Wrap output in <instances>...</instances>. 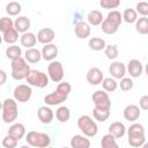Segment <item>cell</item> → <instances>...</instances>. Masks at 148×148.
Here are the masks:
<instances>
[{
  "instance_id": "cell-21",
  "label": "cell",
  "mask_w": 148,
  "mask_h": 148,
  "mask_svg": "<svg viewBox=\"0 0 148 148\" xmlns=\"http://www.w3.org/2000/svg\"><path fill=\"white\" fill-rule=\"evenodd\" d=\"M20 43H21L22 46L27 47V50L32 49L37 43V36L34 32L28 31L25 34H22V36L20 37Z\"/></svg>"
},
{
  "instance_id": "cell-42",
  "label": "cell",
  "mask_w": 148,
  "mask_h": 148,
  "mask_svg": "<svg viewBox=\"0 0 148 148\" xmlns=\"http://www.w3.org/2000/svg\"><path fill=\"white\" fill-rule=\"evenodd\" d=\"M119 87L123 91H130L132 88H133V81L131 77H123L120 80V83H119Z\"/></svg>"
},
{
  "instance_id": "cell-3",
  "label": "cell",
  "mask_w": 148,
  "mask_h": 148,
  "mask_svg": "<svg viewBox=\"0 0 148 148\" xmlns=\"http://www.w3.org/2000/svg\"><path fill=\"white\" fill-rule=\"evenodd\" d=\"M10 68H12V77L14 80H23L27 79L29 73H30V66L28 65L27 60L24 58H18L16 60H13L10 64Z\"/></svg>"
},
{
  "instance_id": "cell-48",
  "label": "cell",
  "mask_w": 148,
  "mask_h": 148,
  "mask_svg": "<svg viewBox=\"0 0 148 148\" xmlns=\"http://www.w3.org/2000/svg\"><path fill=\"white\" fill-rule=\"evenodd\" d=\"M141 148H148V142H145V145H143Z\"/></svg>"
},
{
  "instance_id": "cell-26",
  "label": "cell",
  "mask_w": 148,
  "mask_h": 148,
  "mask_svg": "<svg viewBox=\"0 0 148 148\" xmlns=\"http://www.w3.org/2000/svg\"><path fill=\"white\" fill-rule=\"evenodd\" d=\"M88 46L94 51H102V50H105L106 43L101 37H91L88 40Z\"/></svg>"
},
{
  "instance_id": "cell-33",
  "label": "cell",
  "mask_w": 148,
  "mask_h": 148,
  "mask_svg": "<svg viewBox=\"0 0 148 148\" xmlns=\"http://www.w3.org/2000/svg\"><path fill=\"white\" fill-rule=\"evenodd\" d=\"M135 29L139 34L141 35H147L148 34V17L141 16L138 18L135 22Z\"/></svg>"
},
{
  "instance_id": "cell-9",
  "label": "cell",
  "mask_w": 148,
  "mask_h": 148,
  "mask_svg": "<svg viewBox=\"0 0 148 148\" xmlns=\"http://www.w3.org/2000/svg\"><path fill=\"white\" fill-rule=\"evenodd\" d=\"M47 75L51 79V81L56 83H60L64 77V67L60 61H51L47 66Z\"/></svg>"
},
{
  "instance_id": "cell-14",
  "label": "cell",
  "mask_w": 148,
  "mask_h": 148,
  "mask_svg": "<svg viewBox=\"0 0 148 148\" xmlns=\"http://www.w3.org/2000/svg\"><path fill=\"white\" fill-rule=\"evenodd\" d=\"M37 117H38V119H39L40 123L47 125V124H51L52 123L54 114H53V111L51 110L50 106L43 105V106H40L37 110Z\"/></svg>"
},
{
  "instance_id": "cell-44",
  "label": "cell",
  "mask_w": 148,
  "mask_h": 148,
  "mask_svg": "<svg viewBox=\"0 0 148 148\" xmlns=\"http://www.w3.org/2000/svg\"><path fill=\"white\" fill-rule=\"evenodd\" d=\"M139 105H140V109H142V110H148V95H143V96L140 98Z\"/></svg>"
},
{
  "instance_id": "cell-5",
  "label": "cell",
  "mask_w": 148,
  "mask_h": 148,
  "mask_svg": "<svg viewBox=\"0 0 148 148\" xmlns=\"http://www.w3.org/2000/svg\"><path fill=\"white\" fill-rule=\"evenodd\" d=\"M25 141L29 146L37 147V148H47L51 143V139L49 134L36 132V131L28 132V134L25 135Z\"/></svg>"
},
{
  "instance_id": "cell-20",
  "label": "cell",
  "mask_w": 148,
  "mask_h": 148,
  "mask_svg": "<svg viewBox=\"0 0 148 148\" xmlns=\"http://www.w3.org/2000/svg\"><path fill=\"white\" fill-rule=\"evenodd\" d=\"M72 148H90V140L86 135L76 134L71 139Z\"/></svg>"
},
{
  "instance_id": "cell-15",
  "label": "cell",
  "mask_w": 148,
  "mask_h": 148,
  "mask_svg": "<svg viewBox=\"0 0 148 148\" xmlns=\"http://www.w3.org/2000/svg\"><path fill=\"white\" fill-rule=\"evenodd\" d=\"M75 36L80 39H86L90 35V24L84 21H79L74 27Z\"/></svg>"
},
{
  "instance_id": "cell-28",
  "label": "cell",
  "mask_w": 148,
  "mask_h": 148,
  "mask_svg": "<svg viewBox=\"0 0 148 148\" xmlns=\"http://www.w3.org/2000/svg\"><path fill=\"white\" fill-rule=\"evenodd\" d=\"M21 56H22V50H21L20 46H17L15 44L14 45H10V46H8L6 49V57L8 59H10L12 61L21 58Z\"/></svg>"
},
{
  "instance_id": "cell-50",
  "label": "cell",
  "mask_w": 148,
  "mask_h": 148,
  "mask_svg": "<svg viewBox=\"0 0 148 148\" xmlns=\"http://www.w3.org/2000/svg\"><path fill=\"white\" fill-rule=\"evenodd\" d=\"M47 148H51V147H47Z\"/></svg>"
},
{
  "instance_id": "cell-27",
  "label": "cell",
  "mask_w": 148,
  "mask_h": 148,
  "mask_svg": "<svg viewBox=\"0 0 148 148\" xmlns=\"http://www.w3.org/2000/svg\"><path fill=\"white\" fill-rule=\"evenodd\" d=\"M56 118L58 119V121L60 123H67L71 118V111L67 106L62 105V106H59L56 111Z\"/></svg>"
},
{
  "instance_id": "cell-30",
  "label": "cell",
  "mask_w": 148,
  "mask_h": 148,
  "mask_svg": "<svg viewBox=\"0 0 148 148\" xmlns=\"http://www.w3.org/2000/svg\"><path fill=\"white\" fill-rule=\"evenodd\" d=\"M2 39H3L5 43L14 45V43L18 39V31L15 28H13V29H10V30H8V31L2 34Z\"/></svg>"
},
{
  "instance_id": "cell-25",
  "label": "cell",
  "mask_w": 148,
  "mask_h": 148,
  "mask_svg": "<svg viewBox=\"0 0 148 148\" xmlns=\"http://www.w3.org/2000/svg\"><path fill=\"white\" fill-rule=\"evenodd\" d=\"M87 21L90 25H99L103 23L104 21V17H103V14L102 12L99 10H91L88 13V16H87Z\"/></svg>"
},
{
  "instance_id": "cell-32",
  "label": "cell",
  "mask_w": 148,
  "mask_h": 148,
  "mask_svg": "<svg viewBox=\"0 0 148 148\" xmlns=\"http://www.w3.org/2000/svg\"><path fill=\"white\" fill-rule=\"evenodd\" d=\"M105 20H108L110 23H112V24H114L116 27L119 28V25L123 22V14H120V12H118V10H111L106 15Z\"/></svg>"
},
{
  "instance_id": "cell-23",
  "label": "cell",
  "mask_w": 148,
  "mask_h": 148,
  "mask_svg": "<svg viewBox=\"0 0 148 148\" xmlns=\"http://www.w3.org/2000/svg\"><path fill=\"white\" fill-rule=\"evenodd\" d=\"M14 28L21 32V34H25L28 32L29 28H30V20L27 16H18L15 21H14Z\"/></svg>"
},
{
  "instance_id": "cell-7",
  "label": "cell",
  "mask_w": 148,
  "mask_h": 148,
  "mask_svg": "<svg viewBox=\"0 0 148 148\" xmlns=\"http://www.w3.org/2000/svg\"><path fill=\"white\" fill-rule=\"evenodd\" d=\"M25 80L29 86H34L37 88H45L49 84V75L37 69H31Z\"/></svg>"
},
{
  "instance_id": "cell-8",
  "label": "cell",
  "mask_w": 148,
  "mask_h": 148,
  "mask_svg": "<svg viewBox=\"0 0 148 148\" xmlns=\"http://www.w3.org/2000/svg\"><path fill=\"white\" fill-rule=\"evenodd\" d=\"M92 102L95 104V108L103 109V110H110L111 109V101L106 91L104 90H96L92 96Z\"/></svg>"
},
{
  "instance_id": "cell-35",
  "label": "cell",
  "mask_w": 148,
  "mask_h": 148,
  "mask_svg": "<svg viewBox=\"0 0 148 148\" xmlns=\"http://www.w3.org/2000/svg\"><path fill=\"white\" fill-rule=\"evenodd\" d=\"M92 116L96 120L103 123L105 120L109 119L110 117V110H103V109H98V108H94L92 110Z\"/></svg>"
},
{
  "instance_id": "cell-12",
  "label": "cell",
  "mask_w": 148,
  "mask_h": 148,
  "mask_svg": "<svg viewBox=\"0 0 148 148\" xmlns=\"http://www.w3.org/2000/svg\"><path fill=\"white\" fill-rule=\"evenodd\" d=\"M56 37V32L51 28H42L37 34V40L44 45L51 44Z\"/></svg>"
},
{
  "instance_id": "cell-4",
  "label": "cell",
  "mask_w": 148,
  "mask_h": 148,
  "mask_svg": "<svg viewBox=\"0 0 148 148\" xmlns=\"http://www.w3.org/2000/svg\"><path fill=\"white\" fill-rule=\"evenodd\" d=\"M18 116L17 103L14 98H6L2 102V120L6 124L14 123Z\"/></svg>"
},
{
  "instance_id": "cell-43",
  "label": "cell",
  "mask_w": 148,
  "mask_h": 148,
  "mask_svg": "<svg viewBox=\"0 0 148 148\" xmlns=\"http://www.w3.org/2000/svg\"><path fill=\"white\" fill-rule=\"evenodd\" d=\"M135 10H136V13H139L141 16L147 17V15H148V2H145V1L138 2V3H136V7H135Z\"/></svg>"
},
{
  "instance_id": "cell-6",
  "label": "cell",
  "mask_w": 148,
  "mask_h": 148,
  "mask_svg": "<svg viewBox=\"0 0 148 148\" xmlns=\"http://www.w3.org/2000/svg\"><path fill=\"white\" fill-rule=\"evenodd\" d=\"M77 127L83 133V135H86L88 138L95 136L97 134V132H98L97 124L88 114H83L77 119Z\"/></svg>"
},
{
  "instance_id": "cell-11",
  "label": "cell",
  "mask_w": 148,
  "mask_h": 148,
  "mask_svg": "<svg viewBox=\"0 0 148 148\" xmlns=\"http://www.w3.org/2000/svg\"><path fill=\"white\" fill-rule=\"evenodd\" d=\"M86 79H87V81H88L89 84H91V86H98V84H102V82L104 80V75H103V72L98 67H91L87 72Z\"/></svg>"
},
{
  "instance_id": "cell-34",
  "label": "cell",
  "mask_w": 148,
  "mask_h": 148,
  "mask_svg": "<svg viewBox=\"0 0 148 148\" xmlns=\"http://www.w3.org/2000/svg\"><path fill=\"white\" fill-rule=\"evenodd\" d=\"M123 21H125L126 23H135L138 21V13L135 9L133 8H127L124 10L123 13Z\"/></svg>"
},
{
  "instance_id": "cell-38",
  "label": "cell",
  "mask_w": 148,
  "mask_h": 148,
  "mask_svg": "<svg viewBox=\"0 0 148 148\" xmlns=\"http://www.w3.org/2000/svg\"><path fill=\"white\" fill-rule=\"evenodd\" d=\"M13 28H14V22H13L12 18L6 17V16L0 18V30H1L2 34L8 31V30H10V29H13Z\"/></svg>"
},
{
  "instance_id": "cell-41",
  "label": "cell",
  "mask_w": 148,
  "mask_h": 148,
  "mask_svg": "<svg viewBox=\"0 0 148 148\" xmlns=\"http://www.w3.org/2000/svg\"><path fill=\"white\" fill-rule=\"evenodd\" d=\"M17 140L16 139H14L13 136H10V135H6L3 139H2V147L3 148H15L16 146H17Z\"/></svg>"
},
{
  "instance_id": "cell-2",
  "label": "cell",
  "mask_w": 148,
  "mask_h": 148,
  "mask_svg": "<svg viewBox=\"0 0 148 148\" xmlns=\"http://www.w3.org/2000/svg\"><path fill=\"white\" fill-rule=\"evenodd\" d=\"M127 134H128V145L131 147L138 148L145 145L146 142L145 128L141 124H138V123L132 124L127 130Z\"/></svg>"
},
{
  "instance_id": "cell-31",
  "label": "cell",
  "mask_w": 148,
  "mask_h": 148,
  "mask_svg": "<svg viewBox=\"0 0 148 148\" xmlns=\"http://www.w3.org/2000/svg\"><path fill=\"white\" fill-rule=\"evenodd\" d=\"M102 87H103V90L104 91H108V92H112V91H116L117 88H118V82L116 81V79L113 77H104L103 82H102Z\"/></svg>"
},
{
  "instance_id": "cell-16",
  "label": "cell",
  "mask_w": 148,
  "mask_h": 148,
  "mask_svg": "<svg viewBox=\"0 0 148 148\" xmlns=\"http://www.w3.org/2000/svg\"><path fill=\"white\" fill-rule=\"evenodd\" d=\"M124 118L128 121H135L139 119V117L141 116V111H140V108L135 104H130L127 105L125 109H124Z\"/></svg>"
},
{
  "instance_id": "cell-49",
  "label": "cell",
  "mask_w": 148,
  "mask_h": 148,
  "mask_svg": "<svg viewBox=\"0 0 148 148\" xmlns=\"http://www.w3.org/2000/svg\"><path fill=\"white\" fill-rule=\"evenodd\" d=\"M61 148H72V147H61Z\"/></svg>"
},
{
  "instance_id": "cell-24",
  "label": "cell",
  "mask_w": 148,
  "mask_h": 148,
  "mask_svg": "<svg viewBox=\"0 0 148 148\" xmlns=\"http://www.w3.org/2000/svg\"><path fill=\"white\" fill-rule=\"evenodd\" d=\"M42 51H39L36 47L32 49H28L24 53V59L27 60V62L29 64H37L40 59H42Z\"/></svg>"
},
{
  "instance_id": "cell-40",
  "label": "cell",
  "mask_w": 148,
  "mask_h": 148,
  "mask_svg": "<svg viewBox=\"0 0 148 148\" xmlns=\"http://www.w3.org/2000/svg\"><path fill=\"white\" fill-rule=\"evenodd\" d=\"M99 5L102 8H105V9H114L120 5V1L119 0H101Z\"/></svg>"
},
{
  "instance_id": "cell-10",
  "label": "cell",
  "mask_w": 148,
  "mask_h": 148,
  "mask_svg": "<svg viewBox=\"0 0 148 148\" xmlns=\"http://www.w3.org/2000/svg\"><path fill=\"white\" fill-rule=\"evenodd\" d=\"M13 95H14V99L16 102L25 103L30 99V97L32 95V89L28 84H18L17 87H15Z\"/></svg>"
},
{
  "instance_id": "cell-36",
  "label": "cell",
  "mask_w": 148,
  "mask_h": 148,
  "mask_svg": "<svg viewBox=\"0 0 148 148\" xmlns=\"http://www.w3.org/2000/svg\"><path fill=\"white\" fill-rule=\"evenodd\" d=\"M22 10V7H21V3L16 2V1H10L6 5V12L7 14H9L10 16H15L17 14H20Z\"/></svg>"
},
{
  "instance_id": "cell-13",
  "label": "cell",
  "mask_w": 148,
  "mask_h": 148,
  "mask_svg": "<svg viewBox=\"0 0 148 148\" xmlns=\"http://www.w3.org/2000/svg\"><path fill=\"white\" fill-rule=\"evenodd\" d=\"M126 66L121 61H113L109 67V72L113 79H123L126 74Z\"/></svg>"
},
{
  "instance_id": "cell-22",
  "label": "cell",
  "mask_w": 148,
  "mask_h": 148,
  "mask_svg": "<svg viewBox=\"0 0 148 148\" xmlns=\"http://www.w3.org/2000/svg\"><path fill=\"white\" fill-rule=\"evenodd\" d=\"M109 133L113 135L116 139H120L125 135L126 133V127L123 123L120 121H114L109 126Z\"/></svg>"
},
{
  "instance_id": "cell-19",
  "label": "cell",
  "mask_w": 148,
  "mask_h": 148,
  "mask_svg": "<svg viewBox=\"0 0 148 148\" xmlns=\"http://www.w3.org/2000/svg\"><path fill=\"white\" fill-rule=\"evenodd\" d=\"M143 71L142 64L138 59H132L127 64V72L132 77H139Z\"/></svg>"
},
{
  "instance_id": "cell-18",
  "label": "cell",
  "mask_w": 148,
  "mask_h": 148,
  "mask_svg": "<svg viewBox=\"0 0 148 148\" xmlns=\"http://www.w3.org/2000/svg\"><path fill=\"white\" fill-rule=\"evenodd\" d=\"M7 134L10 135V136H13L17 141H20L24 136V134H25V127L21 123H14V124H12L9 126V130H8V133Z\"/></svg>"
},
{
  "instance_id": "cell-17",
  "label": "cell",
  "mask_w": 148,
  "mask_h": 148,
  "mask_svg": "<svg viewBox=\"0 0 148 148\" xmlns=\"http://www.w3.org/2000/svg\"><path fill=\"white\" fill-rule=\"evenodd\" d=\"M58 56V46L53 43L44 45L42 49V57L44 60L47 61H53L56 59V57Z\"/></svg>"
},
{
  "instance_id": "cell-1",
  "label": "cell",
  "mask_w": 148,
  "mask_h": 148,
  "mask_svg": "<svg viewBox=\"0 0 148 148\" xmlns=\"http://www.w3.org/2000/svg\"><path fill=\"white\" fill-rule=\"evenodd\" d=\"M71 90H72V86L69 82H60V83H58L57 89L54 91H52L51 94H49L44 97V102L49 106L59 105L67 99Z\"/></svg>"
},
{
  "instance_id": "cell-45",
  "label": "cell",
  "mask_w": 148,
  "mask_h": 148,
  "mask_svg": "<svg viewBox=\"0 0 148 148\" xmlns=\"http://www.w3.org/2000/svg\"><path fill=\"white\" fill-rule=\"evenodd\" d=\"M0 75H1V81H0V84H3L6 82V72L3 69L0 71Z\"/></svg>"
},
{
  "instance_id": "cell-29",
  "label": "cell",
  "mask_w": 148,
  "mask_h": 148,
  "mask_svg": "<svg viewBox=\"0 0 148 148\" xmlns=\"http://www.w3.org/2000/svg\"><path fill=\"white\" fill-rule=\"evenodd\" d=\"M101 148H119V146L116 141V138L108 133L101 140Z\"/></svg>"
},
{
  "instance_id": "cell-39",
  "label": "cell",
  "mask_w": 148,
  "mask_h": 148,
  "mask_svg": "<svg viewBox=\"0 0 148 148\" xmlns=\"http://www.w3.org/2000/svg\"><path fill=\"white\" fill-rule=\"evenodd\" d=\"M117 30H118V27H116L114 24L110 23L108 20L104 18V21H103V23H102V31H103L104 34L112 35V34L117 32Z\"/></svg>"
},
{
  "instance_id": "cell-47",
  "label": "cell",
  "mask_w": 148,
  "mask_h": 148,
  "mask_svg": "<svg viewBox=\"0 0 148 148\" xmlns=\"http://www.w3.org/2000/svg\"><path fill=\"white\" fill-rule=\"evenodd\" d=\"M145 71H146V74L148 75V62L146 64V67H145Z\"/></svg>"
},
{
  "instance_id": "cell-46",
  "label": "cell",
  "mask_w": 148,
  "mask_h": 148,
  "mask_svg": "<svg viewBox=\"0 0 148 148\" xmlns=\"http://www.w3.org/2000/svg\"><path fill=\"white\" fill-rule=\"evenodd\" d=\"M20 148H31V146H29V145H24V146H21Z\"/></svg>"
},
{
  "instance_id": "cell-37",
  "label": "cell",
  "mask_w": 148,
  "mask_h": 148,
  "mask_svg": "<svg viewBox=\"0 0 148 148\" xmlns=\"http://www.w3.org/2000/svg\"><path fill=\"white\" fill-rule=\"evenodd\" d=\"M104 54H105L106 58L110 59V60L116 59V58L118 57V54H119L118 46L114 45V44H112V45H111V44H110V45H106V47H105V50H104Z\"/></svg>"
}]
</instances>
